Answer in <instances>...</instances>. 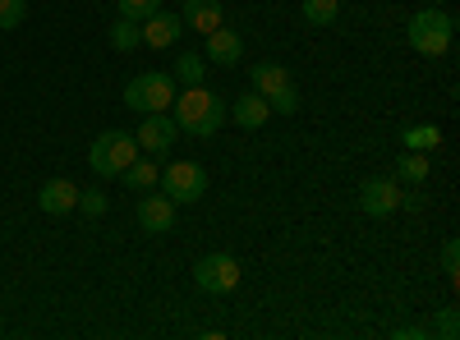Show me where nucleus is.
I'll use <instances>...</instances> for the list:
<instances>
[{"label": "nucleus", "mask_w": 460, "mask_h": 340, "mask_svg": "<svg viewBox=\"0 0 460 340\" xmlns=\"http://www.w3.org/2000/svg\"><path fill=\"white\" fill-rule=\"evenodd\" d=\"M175 129L180 134H189V138H212L221 125H226V101L212 92V88H203V83H194V88H180L175 92Z\"/></svg>", "instance_id": "nucleus-1"}, {"label": "nucleus", "mask_w": 460, "mask_h": 340, "mask_svg": "<svg viewBox=\"0 0 460 340\" xmlns=\"http://www.w3.org/2000/svg\"><path fill=\"white\" fill-rule=\"evenodd\" d=\"M405 37H410V47L419 51V56H429V60H438V56H447L451 51V37H456V19L442 10V5H424L414 19H410V28H405Z\"/></svg>", "instance_id": "nucleus-2"}, {"label": "nucleus", "mask_w": 460, "mask_h": 340, "mask_svg": "<svg viewBox=\"0 0 460 340\" xmlns=\"http://www.w3.org/2000/svg\"><path fill=\"white\" fill-rule=\"evenodd\" d=\"M138 157V138L129 129H102L88 147V166L97 179H120V170Z\"/></svg>", "instance_id": "nucleus-3"}, {"label": "nucleus", "mask_w": 460, "mask_h": 340, "mask_svg": "<svg viewBox=\"0 0 460 340\" xmlns=\"http://www.w3.org/2000/svg\"><path fill=\"white\" fill-rule=\"evenodd\" d=\"M249 88L277 110V116H295L299 110V92H295V79H290V69L277 65V60H258L249 69Z\"/></svg>", "instance_id": "nucleus-4"}, {"label": "nucleus", "mask_w": 460, "mask_h": 340, "mask_svg": "<svg viewBox=\"0 0 460 340\" xmlns=\"http://www.w3.org/2000/svg\"><path fill=\"white\" fill-rule=\"evenodd\" d=\"M157 188L180 207V203H199V198H208L212 179H208V170H203L199 161H171V166H162Z\"/></svg>", "instance_id": "nucleus-5"}, {"label": "nucleus", "mask_w": 460, "mask_h": 340, "mask_svg": "<svg viewBox=\"0 0 460 340\" xmlns=\"http://www.w3.org/2000/svg\"><path fill=\"white\" fill-rule=\"evenodd\" d=\"M171 101H175V79L162 69H147L125 83V106L138 110V116H147V110H171Z\"/></svg>", "instance_id": "nucleus-6"}, {"label": "nucleus", "mask_w": 460, "mask_h": 340, "mask_svg": "<svg viewBox=\"0 0 460 340\" xmlns=\"http://www.w3.org/2000/svg\"><path fill=\"white\" fill-rule=\"evenodd\" d=\"M194 285L203 290V294H230L240 285V257L235 253H208V257H199L194 262Z\"/></svg>", "instance_id": "nucleus-7"}, {"label": "nucleus", "mask_w": 460, "mask_h": 340, "mask_svg": "<svg viewBox=\"0 0 460 340\" xmlns=\"http://www.w3.org/2000/svg\"><path fill=\"white\" fill-rule=\"evenodd\" d=\"M175 120L166 116V110H147L143 116V125H138V153H147V157H171V147H175Z\"/></svg>", "instance_id": "nucleus-8"}, {"label": "nucleus", "mask_w": 460, "mask_h": 340, "mask_svg": "<svg viewBox=\"0 0 460 340\" xmlns=\"http://www.w3.org/2000/svg\"><path fill=\"white\" fill-rule=\"evenodd\" d=\"M134 216H138V231H147V235H171L175 231V203L166 194H157V188L138 194Z\"/></svg>", "instance_id": "nucleus-9"}, {"label": "nucleus", "mask_w": 460, "mask_h": 340, "mask_svg": "<svg viewBox=\"0 0 460 340\" xmlns=\"http://www.w3.org/2000/svg\"><path fill=\"white\" fill-rule=\"evenodd\" d=\"M396 207H401V179L373 175L359 184V212L364 216H392Z\"/></svg>", "instance_id": "nucleus-10"}, {"label": "nucleus", "mask_w": 460, "mask_h": 340, "mask_svg": "<svg viewBox=\"0 0 460 340\" xmlns=\"http://www.w3.org/2000/svg\"><path fill=\"white\" fill-rule=\"evenodd\" d=\"M138 28H143V47L171 51V47L180 42V32H184V19H180L175 10H157V14H147Z\"/></svg>", "instance_id": "nucleus-11"}, {"label": "nucleus", "mask_w": 460, "mask_h": 340, "mask_svg": "<svg viewBox=\"0 0 460 340\" xmlns=\"http://www.w3.org/2000/svg\"><path fill=\"white\" fill-rule=\"evenodd\" d=\"M203 60L208 65H221V69H230V65H240L244 60V37L235 32V28H212L208 32V42H203Z\"/></svg>", "instance_id": "nucleus-12"}, {"label": "nucleus", "mask_w": 460, "mask_h": 340, "mask_svg": "<svg viewBox=\"0 0 460 340\" xmlns=\"http://www.w3.org/2000/svg\"><path fill=\"white\" fill-rule=\"evenodd\" d=\"M37 207H42L47 216H65L79 207V184L74 179H47L42 188H37Z\"/></svg>", "instance_id": "nucleus-13"}, {"label": "nucleus", "mask_w": 460, "mask_h": 340, "mask_svg": "<svg viewBox=\"0 0 460 340\" xmlns=\"http://www.w3.org/2000/svg\"><path fill=\"white\" fill-rule=\"evenodd\" d=\"M230 116H235V125H240V129H249V134H253V129H262L267 120H272V106H267L253 88H244V92L235 97V106H230Z\"/></svg>", "instance_id": "nucleus-14"}, {"label": "nucleus", "mask_w": 460, "mask_h": 340, "mask_svg": "<svg viewBox=\"0 0 460 340\" xmlns=\"http://www.w3.org/2000/svg\"><path fill=\"white\" fill-rule=\"evenodd\" d=\"M180 19H184V28H194V32H212V28H221V19H226V10H221V0H184L180 5Z\"/></svg>", "instance_id": "nucleus-15"}, {"label": "nucleus", "mask_w": 460, "mask_h": 340, "mask_svg": "<svg viewBox=\"0 0 460 340\" xmlns=\"http://www.w3.org/2000/svg\"><path fill=\"white\" fill-rule=\"evenodd\" d=\"M171 79H175V88H194V83H203V79H208V60H203V51H180Z\"/></svg>", "instance_id": "nucleus-16"}, {"label": "nucleus", "mask_w": 460, "mask_h": 340, "mask_svg": "<svg viewBox=\"0 0 460 340\" xmlns=\"http://www.w3.org/2000/svg\"><path fill=\"white\" fill-rule=\"evenodd\" d=\"M429 170H433V157L429 153H414V147H405L401 161H396V179L401 184H424Z\"/></svg>", "instance_id": "nucleus-17"}, {"label": "nucleus", "mask_w": 460, "mask_h": 340, "mask_svg": "<svg viewBox=\"0 0 460 340\" xmlns=\"http://www.w3.org/2000/svg\"><path fill=\"white\" fill-rule=\"evenodd\" d=\"M111 47L115 51H138L143 47V28H138V19H125V14H115L111 19Z\"/></svg>", "instance_id": "nucleus-18"}, {"label": "nucleus", "mask_w": 460, "mask_h": 340, "mask_svg": "<svg viewBox=\"0 0 460 340\" xmlns=\"http://www.w3.org/2000/svg\"><path fill=\"white\" fill-rule=\"evenodd\" d=\"M120 179L134 188V194H147V188H157V179H162V166H157V161H138V157H134V161L120 170Z\"/></svg>", "instance_id": "nucleus-19"}, {"label": "nucleus", "mask_w": 460, "mask_h": 340, "mask_svg": "<svg viewBox=\"0 0 460 340\" xmlns=\"http://www.w3.org/2000/svg\"><path fill=\"white\" fill-rule=\"evenodd\" d=\"M299 14L309 28H332L341 19V0H299Z\"/></svg>", "instance_id": "nucleus-20"}, {"label": "nucleus", "mask_w": 460, "mask_h": 340, "mask_svg": "<svg viewBox=\"0 0 460 340\" xmlns=\"http://www.w3.org/2000/svg\"><path fill=\"white\" fill-rule=\"evenodd\" d=\"M405 147H414V153H438L442 129L438 125H414V129H405Z\"/></svg>", "instance_id": "nucleus-21"}, {"label": "nucleus", "mask_w": 460, "mask_h": 340, "mask_svg": "<svg viewBox=\"0 0 460 340\" xmlns=\"http://www.w3.org/2000/svg\"><path fill=\"white\" fill-rule=\"evenodd\" d=\"M115 10H120L125 19H147V14H157L162 10V0H115Z\"/></svg>", "instance_id": "nucleus-22"}, {"label": "nucleus", "mask_w": 460, "mask_h": 340, "mask_svg": "<svg viewBox=\"0 0 460 340\" xmlns=\"http://www.w3.org/2000/svg\"><path fill=\"white\" fill-rule=\"evenodd\" d=\"M106 194H102V188H79V212L84 216H106Z\"/></svg>", "instance_id": "nucleus-23"}, {"label": "nucleus", "mask_w": 460, "mask_h": 340, "mask_svg": "<svg viewBox=\"0 0 460 340\" xmlns=\"http://www.w3.org/2000/svg\"><path fill=\"white\" fill-rule=\"evenodd\" d=\"M28 19V0H0V28H19Z\"/></svg>", "instance_id": "nucleus-24"}, {"label": "nucleus", "mask_w": 460, "mask_h": 340, "mask_svg": "<svg viewBox=\"0 0 460 340\" xmlns=\"http://www.w3.org/2000/svg\"><path fill=\"white\" fill-rule=\"evenodd\" d=\"M429 336H442V340H456V336H460V313H456V304L442 309V318H438V327H429Z\"/></svg>", "instance_id": "nucleus-25"}, {"label": "nucleus", "mask_w": 460, "mask_h": 340, "mask_svg": "<svg viewBox=\"0 0 460 340\" xmlns=\"http://www.w3.org/2000/svg\"><path fill=\"white\" fill-rule=\"evenodd\" d=\"M442 272H447L451 281L460 276V240H456V235H451V240L442 244Z\"/></svg>", "instance_id": "nucleus-26"}, {"label": "nucleus", "mask_w": 460, "mask_h": 340, "mask_svg": "<svg viewBox=\"0 0 460 340\" xmlns=\"http://www.w3.org/2000/svg\"><path fill=\"white\" fill-rule=\"evenodd\" d=\"M429 336V327H401L396 331V340H424Z\"/></svg>", "instance_id": "nucleus-27"}, {"label": "nucleus", "mask_w": 460, "mask_h": 340, "mask_svg": "<svg viewBox=\"0 0 460 340\" xmlns=\"http://www.w3.org/2000/svg\"><path fill=\"white\" fill-rule=\"evenodd\" d=\"M401 207L405 212H419V207H424V198H419V194H401Z\"/></svg>", "instance_id": "nucleus-28"}, {"label": "nucleus", "mask_w": 460, "mask_h": 340, "mask_svg": "<svg viewBox=\"0 0 460 340\" xmlns=\"http://www.w3.org/2000/svg\"><path fill=\"white\" fill-rule=\"evenodd\" d=\"M429 5H442V0H429Z\"/></svg>", "instance_id": "nucleus-29"}]
</instances>
